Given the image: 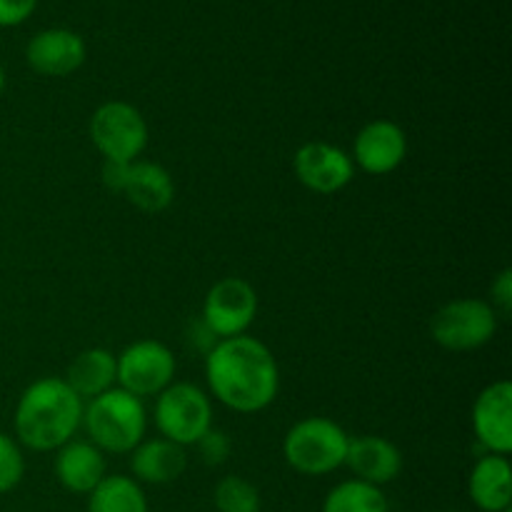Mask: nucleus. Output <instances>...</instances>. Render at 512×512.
Listing matches in <instances>:
<instances>
[{
  "label": "nucleus",
  "instance_id": "19",
  "mask_svg": "<svg viewBox=\"0 0 512 512\" xmlns=\"http://www.w3.org/2000/svg\"><path fill=\"white\" fill-rule=\"evenodd\" d=\"M123 195L143 213H163L175 200L173 175L158 163H133Z\"/></svg>",
  "mask_w": 512,
  "mask_h": 512
},
{
  "label": "nucleus",
  "instance_id": "17",
  "mask_svg": "<svg viewBox=\"0 0 512 512\" xmlns=\"http://www.w3.org/2000/svg\"><path fill=\"white\" fill-rule=\"evenodd\" d=\"M470 500L483 512H503L512 505V468L505 455L485 453L470 470Z\"/></svg>",
  "mask_w": 512,
  "mask_h": 512
},
{
  "label": "nucleus",
  "instance_id": "10",
  "mask_svg": "<svg viewBox=\"0 0 512 512\" xmlns=\"http://www.w3.org/2000/svg\"><path fill=\"white\" fill-rule=\"evenodd\" d=\"M295 178L308 190L320 195H333L348 188L355 178V163L350 153L325 140L300 145L293 158Z\"/></svg>",
  "mask_w": 512,
  "mask_h": 512
},
{
  "label": "nucleus",
  "instance_id": "9",
  "mask_svg": "<svg viewBox=\"0 0 512 512\" xmlns=\"http://www.w3.org/2000/svg\"><path fill=\"white\" fill-rule=\"evenodd\" d=\"M258 315V293L245 278H223L208 290L203 300L205 328L218 340L238 338L248 333Z\"/></svg>",
  "mask_w": 512,
  "mask_h": 512
},
{
  "label": "nucleus",
  "instance_id": "14",
  "mask_svg": "<svg viewBox=\"0 0 512 512\" xmlns=\"http://www.w3.org/2000/svg\"><path fill=\"white\" fill-rule=\"evenodd\" d=\"M345 465L353 470L355 480L383 488L403 470V453L383 435H358L350 438Z\"/></svg>",
  "mask_w": 512,
  "mask_h": 512
},
{
  "label": "nucleus",
  "instance_id": "22",
  "mask_svg": "<svg viewBox=\"0 0 512 512\" xmlns=\"http://www.w3.org/2000/svg\"><path fill=\"white\" fill-rule=\"evenodd\" d=\"M213 503L218 512H260V493L250 480L228 475L215 485Z\"/></svg>",
  "mask_w": 512,
  "mask_h": 512
},
{
  "label": "nucleus",
  "instance_id": "18",
  "mask_svg": "<svg viewBox=\"0 0 512 512\" xmlns=\"http://www.w3.org/2000/svg\"><path fill=\"white\" fill-rule=\"evenodd\" d=\"M63 380L80 400L98 398V395L108 393L118 383L115 355L105 348L83 350L68 365V373H65Z\"/></svg>",
  "mask_w": 512,
  "mask_h": 512
},
{
  "label": "nucleus",
  "instance_id": "21",
  "mask_svg": "<svg viewBox=\"0 0 512 512\" xmlns=\"http://www.w3.org/2000/svg\"><path fill=\"white\" fill-rule=\"evenodd\" d=\"M323 512H390V508L383 490L353 478L325 495Z\"/></svg>",
  "mask_w": 512,
  "mask_h": 512
},
{
  "label": "nucleus",
  "instance_id": "20",
  "mask_svg": "<svg viewBox=\"0 0 512 512\" xmlns=\"http://www.w3.org/2000/svg\"><path fill=\"white\" fill-rule=\"evenodd\" d=\"M88 512H148V498L128 475H105L90 490Z\"/></svg>",
  "mask_w": 512,
  "mask_h": 512
},
{
  "label": "nucleus",
  "instance_id": "3",
  "mask_svg": "<svg viewBox=\"0 0 512 512\" xmlns=\"http://www.w3.org/2000/svg\"><path fill=\"white\" fill-rule=\"evenodd\" d=\"M83 425L88 438L100 453L128 455L145 440L148 413L143 400L123 388H110L108 393L88 400L83 405Z\"/></svg>",
  "mask_w": 512,
  "mask_h": 512
},
{
  "label": "nucleus",
  "instance_id": "24",
  "mask_svg": "<svg viewBox=\"0 0 512 512\" xmlns=\"http://www.w3.org/2000/svg\"><path fill=\"white\" fill-rule=\"evenodd\" d=\"M195 445H198L200 460H203L205 465H210V468H218V465H223L225 460L230 458V453H233V443H230L228 433H223V430H215V428H210L208 433H205Z\"/></svg>",
  "mask_w": 512,
  "mask_h": 512
},
{
  "label": "nucleus",
  "instance_id": "8",
  "mask_svg": "<svg viewBox=\"0 0 512 512\" xmlns=\"http://www.w3.org/2000/svg\"><path fill=\"white\" fill-rule=\"evenodd\" d=\"M118 365V388L128 390L135 398H158L175 378V358L160 340H138L115 355Z\"/></svg>",
  "mask_w": 512,
  "mask_h": 512
},
{
  "label": "nucleus",
  "instance_id": "11",
  "mask_svg": "<svg viewBox=\"0 0 512 512\" xmlns=\"http://www.w3.org/2000/svg\"><path fill=\"white\" fill-rule=\"evenodd\" d=\"M408 155V135L393 120H370L358 130L353 143V163L368 175H388L403 165Z\"/></svg>",
  "mask_w": 512,
  "mask_h": 512
},
{
  "label": "nucleus",
  "instance_id": "2",
  "mask_svg": "<svg viewBox=\"0 0 512 512\" xmlns=\"http://www.w3.org/2000/svg\"><path fill=\"white\" fill-rule=\"evenodd\" d=\"M83 423V400L63 378H40L18 398L15 440L35 453H53L75 438Z\"/></svg>",
  "mask_w": 512,
  "mask_h": 512
},
{
  "label": "nucleus",
  "instance_id": "5",
  "mask_svg": "<svg viewBox=\"0 0 512 512\" xmlns=\"http://www.w3.org/2000/svg\"><path fill=\"white\" fill-rule=\"evenodd\" d=\"M155 428L160 438L188 448L213 428V403L193 383H173L155 400Z\"/></svg>",
  "mask_w": 512,
  "mask_h": 512
},
{
  "label": "nucleus",
  "instance_id": "16",
  "mask_svg": "<svg viewBox=\"0 0 512 512\" xmlns=\"http://www.w3.org/2000/svg\"><path fill=\"white\" fill-rule=\"evenodd\" d=\"M188 468L185 448L170 443L165 438L143 440L130 453V473L135 483L145 485H168L178 480Z\"/></svg>",
  "mask_w": 512,
  "mask_h": 512
},
{
  "label": "nucleus",
  "instance_id": "28",
  "mask_svg": "<svg viewBox=\"0 0 512 512\" xmlns=\"http://www.w3.org/2000/svg\"><path fill=\"white\" fill-rule=\"evenodd\" d=\"M3 90H5V70L3 65H0V95H3Z\"/></svg>",
  "mask_w": 512,
  "mask_h": 512
},
{
  "label": "nucleus",
  "instance_id": "12",
  "mask_svg": "<svg viewBox=\"0 0 512 512\" xmlns=\"http://www.w3.org/2000/svg\"><path fill=\"white\" fill-rule=\"evenodd\" d=\"M473 433L493 455L512 453V385L498 380L478 395L473 405Z\"/></svg>",
  "mask_w": 512,
  "mask_h": 512
},
{
  "label": "nucleus",
  "instance_id": "6",
  "mask_svg": "<svg viewBox=\"0 0 512 512\" xmlns=\"http://www.w3.org/2000/svg\"><path fill=\"white\" fill-rule=\"evenodd\" d=\"M498 330V313L488 300L458 298L445 303L430 320V335L435 343L453 353L478 350L493 340Z\"/></svg>",
  "mask_w": 512,
  "mask_h": 512
},
{
  "label": "nucleus",
  "instance_id": "27",
  "mask_svg": "<svg viewBox=\"0 0 512 512\" xmlns=\"http://www.w3.org/2000/svg\"><path fill=\"white\" fill-rule=\"evenodd\" d=\"M130 165L133 163H118V160H105L103 170H100V178H103V185L113 193H123L125 183H128Z\"/></svg>",
  "mask_w": 512,
  "mask_h": 512
},
{
  "label": "nucleus",
  "instance_id": "23",
  "mask_svg": "<svg viewBox=\"0 0 512 512\" xmlns=\"http://www.w3.org/2000/svg\"><path fill=\"white\" fill-rule=\"evenodd\" d=\"M25 475V460L18 440L8 433H0V495L10 493L20 485Z\"/></svg>",
  "mask_w": 512,
  "mask_h": 512
},
{
  "label": "nucleus",
  "instance_id": "29",
  "mask_svg": "<svg viewBox=\"0 0 512 512\" xmlns=\"http://www.w3.org/2000/svg\"><path fill=\"white\" fill-rule=\"evenodd\" d=\"M450 512H458V510H450Z\"/></svg>",
  "mask_w": 512,
  "mask_h": 512
},
{
  "label": "nucleus",
  "instance_id": "26",
  "mask_svg": "<svg viewBox=\"0 0 512 512\" xmlns=\"http://www.w3.org/2000/svg\"><path fill=\"white\" fill-rule=\"evenodd\" d=\"M490 295H493V310L495 313H503V315H510L512 310V270L505 268L500 270L498 278L493 280V285H490Z\"/></svg>",
  "mask_w": 512,
  "mask_h": 512
},
{
  "label": "nucleus",
  "instance_id": "4",
  "mask_svg": "<svg viewBox=\"0 0 512 512\" xmlns=\"http://www.w3.org/2000/svg\"><path fill=\"white\" fill-rule=\"evenodd\" d=\"M350 435L335 420L313 415L288 430L283 440V458L295 473L320 478L345 465Z\"/></svg>",
  "mask_w": 512,
  "mask_h": 512
},
{
  "label": "nucleus",
  "instance_id": "13",
  "mask_svg": "<svg viewBox=\"0 0 512 512\" xmlns=\"http://www.w3.org/2000/svg\"><path fill=\"white\" fill-rule=\"evenodd\" d=\"M88 58L85 40L68 28H50L40 30L30 38L25 48V60L38 75L48 78H65L75 70L83 68Z\"/></svg>",
  "mask_w": 512,
  "mask_h": 512
},
{
  "label": "nucleus",
  "instance_id": "15",
  "mask_svg": "<svg viewBox=\"0 0 512 512\" xmlns=\"http://www.w3.org/2000/svg\"><path fill=\"white\" fill-rule=\"evenodd\" d=\"M55 478L68 493L90 495L105 478V458L90 440H68L55 450Z\"/></svg>",
  "mask_w": 512,
  "mask_h": 512
},
{
  "label": "nucleus",
  "instance_id": "25",
  "mask_svg": "<svg viewBox=\"0 0 512 512\" xmlns=\"http://www.w3.org/2000/svg\"><path fill=\"white\" fill-rule=\"evenodd\" d=\"M38 8V0H0V28H15L25 23Z\"/></svg>",
  "mask_w": 512,
  "mask_h": 512
},
{
  "label": "nucleus",
  "instance_id": "1",
  "mask_svg": "<svg viewBox=\"0 0 512 512\" xmlns=\"http://www.w3.org/2000/svg\"><path fill=\"white\" fill-rule=\"evenodd\" d=\"M205 380L218 403L243 415L270 408L280 390V370L273 353L248 333L218 340L208 350Z\"/></svg>",
  "mask_w": 512,
  "mask_h": 512
},
{
  "label": "nucleus",
  "instance_id": "7",
  "mask_svg": "<svg viewBox=\"0 0 512 512\" xmlns=\"http://www.w3.org/2000/svg\"><path fill=\"white\" fill-rule=\"evenodd\" d=\"M90 140L105 160L135 163L148 145V123L135 105L110 100L90 118Z\"/></svg>",
  "mask_w": 512,
  "mask_h": 512
}]
</instances>
